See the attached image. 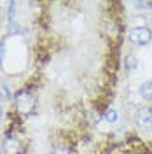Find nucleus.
Returning a JSON list of instances; mask_svg holds the SVG:
<instances>
[{
  "mask_svg": "<svg viewBox=\"0 0 152 154\" xmlns=\"http://www.w3.org/2000/svg\"><path fill=\"white\" fill-rule=\"evenodd\" d=\"M117 119H119V114H117V110L115 109H107L103 112V121L105 123H108V125H115L117 123Z\"/></svg>",
  "mask_w": 152,
  "mask_h": 154,
  "instance_id": "obj_7",
  "label": "nucleus"
},
{
  "mask_svg": "<svg viewBox=\"0 0 152 154\" xmlns=\"http://www.w3.org/2000/svg\"><path fill=\"white\" fill-rule=\"evenodd\" d=\"M21 152V140L16 135H7L2 140V154H19Z\"/></svg>",
  "mask_w": 152,
  "mask_h": 154,
  "instance_id": "obj_3",
  "label": "nucleus"
},
{
  "mask_svg": "<svg viewBox=\"0 0 152 154\" xmlns=\"http://www.w3.org/2000/svg\"><path fill=\"white\" fill-rule=\"evenodd\" d=\"M138 95L142 96L145 102H152V81H145L138 88Z\"/></svg>",
  "mask_w": 152,
  "mask_h": 154,
  "instance_id": "obj_6",
  "label": "nucleus"
},
{
  "mask_svg": "<svg viewBox=\"0 0 152 154\" xmlns=\"http://www.w3.org/2000/svg\"><path fill=\"white\" fill-rule=\"evenodd\" d=\"M35 107H37V98H35V95L32 91L19 89L14 95V109H16V112H19L23 116H28L35 110Z\"/></svg>",
  "mask_w": 152,
  "mask_h": 154,
  "instance_id": "obj_1",
  "label": "nucleus"
},
{
  "mask_svg": "<svg viewBox=\"0 0 152 154\" xmlns=\"http://www.w3.org/2000/svg\"><path fill=\"white\" fill-rule=\"evenodd\" d=\"M136 123L145 128H152V105L140 107L136 110Z\"/></svg>",
  "mask_w": 152,
  "mask_h": 154,
  "instance_id": "obj_4",
  "label": "nucleus"
},
{
  "mask_svg": "<svg viewBox=\"0 0 152 154\" xmlns=\"http://www.w3.org/2000/svg\"><path fill=\"white\" fill-rule=\"evenodd\" d=\"M2 117H4V109H2V105H0V121H2Z\"/></svg>",
  "mask_w": 152,
  "mask_h": 154,
  "instance_id": "obj_10",
  "label": "nucleus"
},
{
  "mask_svg": "<svg viewBox=\"0 0 152 154\" xmlns=\"http://www.w3.org/2000/svg\"><path fill=\"white\" fill-rule=\"evenodd\" d=\"M123 65H124V70L126 72H135V70H138V67H140V60H138L136 54L128 53L123 60Z\"/></svg>",
  "mask_w": 152,
  "mask_h": 154,
  "instance_id": "obj_5",
  "label": "nucleus"
},
{
  "mask_svg": "<svg viewBox=\"0 0 152 154\" xmlns=\"http://www.w3.org/2000/svg\"><path fill=\"white\" fill-rule=\"evenodd\" d=\"M4 100H12V93L4 82H0V102H4Z\"/></svg>",
  "mask_w": 152,
  "mask_h": 154,
  "instance_id": "obj_8",
  "label": "nucleus"
},
{
  "mask_svg": "<svg viewBox=\"0 0 152 154\" xmlns=\"http://www.w3.org/2000/svg\"><path fill=\"white\" fill-rule=\"evenodd\" d=\"M128 38L131 40V44L138 46V48H145L152 42V30L147 25H135L129 28Z\"/></svg>",
  "mask_w": 152,
  "mask_h": 154,
  "instance_id": "obj_2",
  "label": "nucleus"
},
{
  "mask_svg": "<svg viewBox=\"0 0 152 154\" xmlns=\"http://www.w3.org/2000/svg\"><path fill=\"white\" fill-rule=\"evenodd\" d=\"M51 154H74V152H72V149L67 147V145H58V147H54L51 151Z\"/></svg>",
  "mask_w": 152,
  "mask_h": 154,
  "instance_id": "obj_9",
  "label": "nucleus"
}]
</instances>
